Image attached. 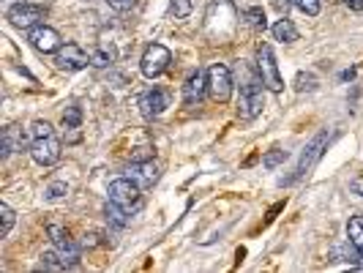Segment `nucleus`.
Returning <instances> with one entry per match:
<instances>
[{
    "mask_svg": "<svg viewBox=\"0 0 363 273\" xmlns=\"http://www.w3.org/2000/svg\"><path fill=\"white\" fill-rule=\"evenodd\" d=\"M347 238H350L358 249H363V216H353V219L347 222Z\"/></svg>",
    "mask_w": 363,
    "mask_h": 273,
    "instance_id": "f3484780",
    "label": "nucleus"
},
{
    "mask_svg": "<svg viewBox=\"0 0 363 273\" xmlns=\"http://www.w3.org/2000/svg\"><path fill=\"white\" fill-rule=\"evenodd\" d=\"M90 63V55L79 47V44H66L55 52V66L63 68V71H79Z\"/></svg>",
    "mask_w": 363,
    "mask_h": 273,
    "instance_id": "1a4fd4ad",
    "label": "nucleus"
},
{
    "mask_svg": "<svg viewBox=\"0 0 363 273\" xmlns=\"http://www.w3.org/2000/svg\"><path fill=\"white\" fill-rule=\"evenodd\" d=\"M271 30H273V38H276V41H281V44H292V41H298V27H295V25H292V19H287V16H284V19H279Z\"/></svg>",
    "mask_w": 363,
    "mask_h": 273,
    "instance_id": "dca6fc26",
    "label": "nucleus"
},
{
    "mask_svg": "<svg viewBox=\"0 0 363 273\" xmlns=\"http://www.w3.org/2000/svg\"><path fill=\"white\" fill-rule=\"evenodd\" d=\"M170 63H173V52L164 44H151L145 49L142 60H140V68H142V74L148 79H156V77H162L170 68Z\"/></svg>",
    "mask_w": 363,
    "mask_h": 273,
    "instance_id": "7ed1b4c3",
    "label": "nucleus"
},
{
    "mask_svg": "<svg viewBox=\"0 0 363 273\" xmlns=\"http://www.w3.org/2000/svg\"><path fill=\"white\" fill-rule=\"evenodd\" d=\"M107 194H110V200L112 203H118L121 208H126L129 213L132 211H137L140 208V194H142V189L126 175V178H118V181H112L110 183V189H107Z\"/></svg>",
    "mask_w": 363,
    "mask_h": 273,
    "instance_id": "20e7f679",
    "label": "nucleus"
},
{
    "mask_svg": "<svg viewBox=\"0 0 363 273\" xmlns=\"http://www.w3.org/2000/svg\"><path fill=\"white\" fill-rule=\"evenodd\" d=\"M345 3H347L353 11H363V0H345Z\"/></svg>",
    "mask_w": 363,
    "mask_h": 273,
    "instance_id": "2f4dec72",
    "label": "nucleus"
},
{
    "mask_svg": "<svg viewBox=\"0 0 363 273\" xmlns=\"http://www.w3.org/2000/svg\"><path fill=\"white\" fill-rule=\"evenodd\" d=\"M325 145H328V131H320V134L303 148V153H301V159H298V167H295V175H292L290 181H301V178H306V175L312 172V167L323 159Z\"/></svg>",
    "mask_w": 363,
    "mask_h": 273,
    "instance_id": "423d86ee",
    "label": "nucleus"
},
{
    "mask_svg": "<svg viewBox=\"0 0 363 273\" xmlns=\"http://www.w3.org/2000/svg\"><path fill=\"white\" fill-rule=\"evenodd\" d=\"M295 88H298V90H314V88H317V77L301 71V74L295 77Z\"/></svg>",
    "mask_w": 363,
    "mask_h": 273,
    "instance_id": "393cba45",
    "label": "nucleus"
},
{
    "mask_svg": "<svg viewBox=\"0 0 363 273\" xmlns=\"http://www.w3.org/2000/svg\"><path fill=\"white\" fill-rule=\"evenodd\" d=\"M107 3H110V8H115V11H129V8L137 5V0H107Z\"/></svg>",
    "mask_w": 363,
    "mask_h": 273,
    "instance_id": "c756f323",
    "label": "nucleus"
},
{
    "mask_svg": "<svg viewBox=\"0 0 363 273\" xmlns=\"http://www.w3.org/2000/svg\"><path fill=\"white\" fill-rule=\"evenodd\" d=\"M167 107H170V99H167V93L162 88H153V90H148V93L140 96V112H142L145 120L159 118Z\"/></svg>",
    "mask_w": 363,
    "mask_h": 273,
    "instance_id": "9b49d317",
    "label": "nucleus"
},
{
    "mask_svg": "<svg viewBox=\"0 0 363 273\" xmlns=\"http://www.w3.org/2000/svg\"><path fill=\"white\" fill-rule=\"evenodd\" d=\"M126 175H129L140 189H148V186H153V183L159 181V167H156V161H134V164L126 170Z\"/></svg>",
    "mask_w": 363,
    "mask_h": 273,
    "instance_id": "f8f14e48",
    "label": "nucleus"
},
{
    "mask_svg": "<svg viewBox=\"0 0 363 273\" xmlns=\"http://www.w3.org/2000/svg\"><path fill=\"white\" fill-rule=\"evenodd\" d=\"M112 60H115V52H112V49H110V52H107V49H99V52L90 55V66H99V68L110 66Z\"/></svg>",
    "mask_w": 363,
    "mask_h": 273,
    "instance_id": "5701e85b",
    "label": "nucleus"
},
{
    "mask_svg": "<svg viewBox=\"0 0 363 273\" xmlns=\"http://www.w3.org/2000/svg\"><path fill=\"white\" fill-rule=\"evenodd\" d=\"M55 252L60 255V260L66 263V268H74L77 263H79V255H82V246L71 238V235H66V238H60V241H55Z\"/></svg>",
    "mask_w": 363,
    "mask_h": 273,
    "instance_id": "2eb2a0df",
    "label": "nucleus"
},
{
    "mask_svg": "<svg viewBox=\"0 0 363 273\" xmlns=\"http://www.w3.org/2000/svg\"><path fill=\"white\" fill-rule=\"evenodd\" d=\"M284 159H287V153H284V151H271V153H265L262 164H265L268 170H273V167H279V164H281Z\"/></svg>",
    "mask_w": 363,
    "mask_h": 273,
    "instance_id": "bb28decb",
    "label": "nucleus"
},
{
    "mask_svg": "<svg viewBox=\"0 0 363 273\" xmlns=\"http://www.w3.org/2000/svg\"><path fill=\"white\" fill-rule=\"evenodd\" d=\"M262 90H265V82L262 77L257 74H249L246 82L240 85V104H238V115L243 120H254L262 107H265V99H262Z\"/></svg>",
    "mask_w": 363,
    "mask_h": 273,
    "instance_id": "f257e3e1",
    "label": "nucleus"
},
{
    "mask_svg": "<svg viewBox=\"0 0 363 273\" xmlns=\"http://www.w3.org/2000/svg\"><path fill=\"white\" fill-rule=\"evenodd\" d=\"M41 265H44L47 271H66V263L60 260L58 252H44V255H41Z\"/></svg>",
    "mask_w": 363,
    "mask_h": 273,
    "instance_id": "412c9836",
    "label": "nucleus"
},
{
    "mask_svg": "<svg viewBox=\"0 0 363 273\" xmlns=\"http://www.w3.org/2000/svg\"><path fill=\"white\" fill-rule=\"evenodd\" d=\"M173 14L175 19H186L191 14V0H173Z\"/></svg>",
    "mask_w": 363,
    "mask_h": 273,
    "instance_id": "cd10ccee",
    "label": "nucleus"
},
{
    "mask_svg": "<svg viewBox=\"0 0 363 273\" xmlns=\"http://www.w3.org/2000/svg\"><path fill=\"white\" fill-rule=\"evenodd\" d=\"M44 19V8L36 3H14L8 8V22L19 30H33Z\"/></svg>",
    "mask_w": 363,
    "mask_h": 273,
    "instance_id": "0eeeda50",
    "label": "nucleus"
},
{
    "mask_svg": "<svg viewBox=\"0 0 363 273\" xmlns=\"http://www.w3.org/2000/svg\"><path fill=\"white\" fill-rule=\"evenodd\" d=\"M63 194H68V186H66V183H52V186L47 189V200H60Z\"/></svg>",
    "mask_w": 363,
    "mask_h": 273,
    "instance_id": "c85d7f7f",
    "label": "nucleus"
},
{
    "mask_svg": "<svg viewBox=\"0 0 363 273\" xmlns=\"http://www.w3.org/2000/svg\"><path fill=\"white\" fill-rule=\"evenodd\" d=\"M353 192L363 197V178H355V181H353Z\"/></svg>",
    "mask_w": 363,
    "mask_h": 273,
    "instance_id": "7c9ffc66",
    "label": "nucleus"
},
{
    "mask_svg": "<svg viewBox=\"0 0 363 273\" xmlns=\"http://www.w3.org/2000/svg\"><path fill=\"white\" fill-rule=\"evenodd\" d=\"M205 90H208V74H202L199 68L188 74L186 85H183V101L186 104H199L205 99Z\"/></svg>",
    "mask_w": 363,
    "mask_h": 273,
    "instance_id": "ddd939ff",
    "label": "nucleus"
},
{
    "mask_svg": "<svg viewBox=\"0 0 363 273\" xmlns=\"http://www.w3.org/2000/svg\"><path fill=\"white\" fill-rule=\"evenodd\" d=\"M246 19H249V25L257 27V30H265V27H268V19H265V11H262V8H249V11H246Z\"/></svg>",
    "mask_w": 363,
    "mask_h": 273,
    "instance_id": "4be33fe9",
    "label": "nucleus"
},
{
    "mask_svg": "<svg viewBox=\"0 0 363 273\" xmlns=\"http://www.w3.org/2000/svg\"><path fill=\"white\" fill-rule=\"evenodd\" d=\"M257 68H260V77L265 82V88L271 93H281L284 90V79L279 74V63H276V55L271 49V44H262L257 49Z\"/></svg>",
    "mask_w": 363,
    "mask_h": 273,
    "instance_id": "f03ea898",
    "label": "nucleus"
},
{
    "mask_svg": "<svg viewBox=\"0 0 363 273\" xmlns=\"http://www.w3.org/2000/svg\"><path fill=\"white\" fill-rule=\"evenodd\" d=\"M292 5L298 11H303L306 16H317L320 14V0H292Z\"/></svg>",
    "mask_w": 363,
    "mask_h": 273,
    "instance_id": "b1692460",
    "label": "nucleus"
},
{
    "mask_svg": "<svg viewBox=\"0 0 363 273\" xmlns=\"http://www.w3.org/2000/svg\"><path fill=\"white\" fill-rule=\"evenodd\" d=\"M27 41L33 44V49H38V52H44V55H52V52H58L63 44H60V33L55 30V27H49V25H36L30 33H27Z\"/></svg>",
    "mask_w": 363,
    "mask_h": 273,
    "instance_id": "9d476101",
    "label": "nucleus"
},
{
    "mask_svg": "<svg viewBox=\"0 0 363 273\" xmlns=\"http://www.w3.org/2000/svg\"><path fill=\"white\" fill-rule=\"evenodd\" d=\"M0 238H5L8 233H11V227H14V211L5 205V203H0Z\"/></svg>",
    "mask_w": 363,
    "mask_h": 273,
    "instance_id": "aec40b11",
    "label": "nucleus"
},
{
    "mask_svg": "<svg viewBox=\"0 0 363 273\" xmlns=\"http://www.w3.org/2000/svg\"><path fill=\"white\" fill-rule=\"evenodd\" d=\"M208 93L213 96V101L227 104L232 96V74L224 63H213L208 68Z\"/></svg>",
    "mask_w": 363,
    "mask_h": 273,
    "instance_id": "39448f33",
    "label": "nucleus"
},
{
    "mask_svg": "<svg viewBox=\"0 0 363 273\" xmlns=\"http://www.w3.org/2000/svg\"><path fill=\"white\" fill-rule=\"evenodd\" d=\"M30 134H33V140H38V137H49V134H55V131H52V126H49L47 120H36V123L30 126Z\"/></svg>",
    "mask_w": 363,
    "mask_h": 273,
    "instance_id": "a878e982",
    "label": "nucleus"
},
{
    "mask_svg": "<svg viewBox=\"0 0 363 273\" xmlns=\"http://www.w3.org/2000/svg\"><path fill=\"white\" fill-rule=\"evenodd\" d=\"M82 126V109L74 104V107H66L63 112V129H79Z\"/></svg>",
    "mask_w": 363,
    "mask_h": 273,
    "instance_id": "6ab92c4d",
    "label": "nucleus"
},
{
    "mask_svg": "<svg viewBox=\"0 0 363 273\" xmlns=\"http://www.w3.org/2000/svg\"><path fill=\"white\" fill-rule=\"evenodd\" d=\"M60 153H63V145H60V140H58L55 134L38 137V140L30 142V156H33V161L41 164V167L55 164V161L60 159Z\"/></svg>",
    "mask_w": 363,
    "mask_h": 273,
    "instance_id": "6e6552de",
    "label": "nucleus"
},
{
    "mask_svg": "<svg viewBox=\"0 0 363 273\" xmlns=\"http://www.w3.org/2000/svg\"><path fill=\"white\" fill-rule=\"evenodd\" d=\"M107 216L112 219V224H118V227H126L129 224V211L126 208H121L118 203H107Z\"/></svg>",
    "mask_w": 363,
    "mask_h": 273,
    "instance_id": "a211bd4d",
    "label": "nucleus"
},
{
    "mask_svg": "<svg viewBox=\"0 0 363 273\" xmlns=\"http://www.w3.org/2000/svg\"><path fill=\"white\" fill-rule=\"evenodd\" d=\"M25 142H27V137H25L22 126L11 123V126H5V129H3V137H0V148H3V156H11V153L22 151V148H25Z\"/></svg>",
    "mask_w": 363,
    "mask_h": 273,
    "instance_id": "4468645a",
    "label": "nucleus"
}]
</instances>
